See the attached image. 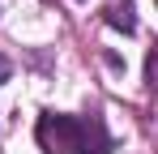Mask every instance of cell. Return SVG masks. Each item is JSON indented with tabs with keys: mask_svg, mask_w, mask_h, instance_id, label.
I'll list each match as a JSON object with an SVG mask.
<instances>
[{
	"mask_svg": "<svg viewBox=\"0 0 158 154\" xmlns=\"http://www.w3.org/2000/svg\"><path fill=\"white\" fill-rule=\"evenodd\" d=\"M34 137H39V150H43V154H107V146H111L98 124L90 128L85 120L60 116V111L39 116Z\"/></svg>",
	"mask_w": 158,
	"mask_h": 154,
	"instance_id": "obj_1",
	"label": "cell"
},
{
	"mask_svg": "<svg viewBox=\"0 0 158 154\" xmlns=\"http://www.w3.org/2000/svg\"><path fill=\"white\" fill-rule=\"evenodd\" d=\"M107 26H115V30H124V34L137 30V22L128 17V9H107Z\"/></svg>",
	"mask_w": 158,
	"mask_h": 154,
	"instance_id": "obj_2",
	"label": "cell"
},
{
	"mask_svg": "<svg viewBox=\"0 0 158 154\" xmlns=\"http://www.w3.org/2000/svg\"><path fill=\"white\" fill-rule=\"evenodd\" d=\"M9 77H13V64H9V60H4V56H0V86H4V81H9Z\"/></svg>",
	"mask_w": 158,
	"mask_h": 154,
	"instance_id": "obj_3",
	"label": "cell"
}]
</instances>
